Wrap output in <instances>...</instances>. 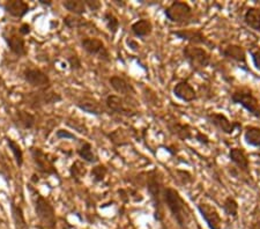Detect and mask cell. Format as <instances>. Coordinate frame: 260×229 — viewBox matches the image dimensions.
Segmentation results:
<instances>
[{"label": "cell", "instance_id": "cell-1", "mask_svg": "<svg viewBox=\"0 0 260 229\" xmlns=\"http://www.w3.org/2000/svg\"><path fill=\"white\" fill-rule=\"evenodd\" d=\"M163 203L173 215L180 229H186L191 220V210L187 203L174 187L166 186L163 190Z\"/></svg>", "mask_w": 260, "mask_h": 229}, {"label": "cell", "instance_id": "cell-2", "mask_svg": "<svg viewBox=\"0 0 260 229\" xmlns=\"http://www.w3.org/2000/svg\"><path fill=\"white\" fill-rule=\"evenodd\" d=\"M146 186L154 208V219L162 222L165 219V203H163V180L157 169H153L146 174Z\"/></svg>", "mask_w": 260, "mask_h": 229}, {"label": "cell", "instance_id": "cell-3", "mask_svg": "<svg viewBox=\"0 0 260 229\" xmlns=\"http://www.w3.org/2000/svg\"><path fill=\"white\" fill-rule=\"evenodd\" d=\"M34 199V205H35V213L40 220L41 229H54L57 224L56 212L47 198H44L40 192L34 189L31 185H28Z\"/></svg>", "mask_w": 260, "mask_h": 229}, {"label": "cell", "instance_id": "cell-4", "mask_svg": "<svg viewBox=\"0 0 260 229\" xmlns=\"http://www.w3.org/2000/svg\"><path fill=\"white\" fill-rule=\"evenodd\" d=\"M182 55L183 59L187 62L191 70H193L194 72H200L212 64L211 53L199 45H185L182 50Z\"/></svg>", "mask_w": 260, "mask_h": 229}, {"label": "cell", "instance_id": "cell-5", "mask_svg": "<svg viewBox=\"0 0 260 229\" xmlns=\"http://www.w3.org/2000/svg\"><path fill=\"white\" fill-rule=\"evenodd\" d=\"M167 20L176 24L193 23V8L186 2H173L165 10Z\"/></svg>", "mask_w": 260, "mask_h": 229}, {"label": "cell", "instance_id": "cell-6", "mask_svg": "<svg viewBox=\"0 0 260 229\" xmlns=\"http://www.w3.org/2000/svg\"><path fill=\"white\" fill-rule=\"evenodd\" d=\"M230 102L233 104H240L243 109H245L253 117L260 118V104L251 89L241 88L235 90L230 96Z\"/></svg>", "mask_w": 260, "mask_h": 229}, {"label": "cell", "instance_id": "cell-7", "mask_svg": "<svg viewBox=\"0 0 260 229\" xmlns=\"http://www.w3.org/2000/svg\"><path fill=\"white\" fill-rule=\"evenodd\" d=\"M131 97L119 96V95H109L106 100V106L111 112L125 117H133L138 115L136 104L131 102Z\"/></svg>", "mask_w": 260, "mask_h": 229}, {"label": "cell", "instance_id": "cell-8", "mask_svg": "<svg viewBox=\"0 0 260 229\" xmlns=\"http://www.w3.org/2000/svg\"><path fill=\"white\" fill-rule=\"evenodd\" d=\"M30 154L32 156L34 163L36 166V170L41 175L48 177L52 176V175H58L57 169L54 168L53 165V159H50V155L47 153H44L41 148L37 147H31L30 148Z\"/></svg>", "mask_w": 260, "mask_h": 229}, {"label": "cell", "instance_id": "cell-9", "mask_svg": "<svg viewBox=\"0 0 260 229\" xmlns=\"http://www.w3.org/2000/svg\"><path fill=\"white\" fill-rule=\"evenodd\" d=\"M205 118L209 124L224 135H233L238 128H242V124L240 122H233L221 112H209L205 115Z\"/></svg>", "mask_w": 260, "mask_h": 229}, {"label": "cell", "instance_id": "cell-10", "mask_svg": "<svg viewBox=\"0 0 260 229\" xmlns=\"http://www.w3.org/2000/svg\"><path fill=\"white\" fill-rule=\"evenodd\" d=\"M176 39L186 41L192 45H206V47L214 49V44L209 41L201 29H178L171 31Z\"/></svg>", "mask_w": 260, "mask_h": 229}, {"label": "cell", "instance_id": "cell-11", "mask_svg": "<svg viewBox=\"0 0 260 229\" xmlns=\"http://www.w3.org/2000/svg\"><path fill=\"white\" fill-rule=\"evenodd\" d=\"M197 208L209 229H222V218L215 206L208 203H199Z\"/></svg>", "mask_w": 260, "mask_h": 229}, {"label": "cell", "instance_id": "cell-12", "mask_svg": "<svg viewBox=\"0 0 260 229\" xmlns=\"http://www.w3.org/2000/svg\"><path fill=\"white\" fill-rule=\"evenodd\" d=\"M81 48L90 56H96L99 59L103 61L110 60V53H109L106 45L101 40L95 37H86L81 41Z\"/></svg>", "mask_w": 260, "mask_h": 229}, {"label": "cell", "instance_id": "cell-13", "mask_svg": "<svg viewBox=\"0 0 260 229\" xmlns=\"http://www.w3.org/2000/svg\"><path fill=\"white\" fill-rule=\"evenodd\" d=\"M23 79L31 87L45 90L50 88V78L47 73L39 69H26L23 72Z\"/></svg>", "mask_w": 260, "mask_h": 229}, {"label": "cell", "instance_id": "cell-14", "mask_svg": "<svg viewBox=\"0 0 260 229\" xmlns=\"http://www.w3.org/2000/svg\"><path fill=\"white\" fill-rule=\"evenodd\" d=\"M173 94L179 101L190 103L197 100V90L190 82L186 80H182L176 83L173 89Z\"/></svg>", "mask_w": 260, "mask_h": 229}, {"label": "cell", "instance_id": "cell-15", "mask_svg": "<svg viewBox=\"0 0 260 229\" xmlns=\"http://www.w3.org/2000/svg\"><path fill=\"white\" fill-rule=\"evenodd\" d=\"M167 128L171 135L182 141L193 140L196 130H193V127H192L191 125L176 122V120H171V122L167 123Z\"/></svg>", "mask_w": 260, "mask_h": 229}, {"label": "cell", "instance_id": "cell-16", "mask_svg": "<svg viewBox=\"0 0 260 229\" xmlns=\"http://www.w3.org/2000/svg\"><path fill=\"white\" fill-rule=\"evenodd\" d=\"M221 56L238 64L246 65V52L243 47L238 44H228L220 49Z\"/></svg>", "mask_w": 260, "mask_h": 229}, {"label": "cell", "instance_id": "cell-17", "mask_svg": "<svg viewBox=\"0 0 260 229\" xmlns=\"http://www.w3.org/2000/svg\"><path fill=\"white\" fill-rule=\"evenodd\" d=\"M228 156L230 162H233L235 165V168H237L242 173H250V161L246 153L244 152V149L237 147L230 148Z\"/></svg>", "mask_w": 260, "mask_h": 229}, {"label": "cell", "instance_id": "cell-18", "mask_svg": "<svg viewBox=\"0 0 260 229\" xmlns=\"http://www.w3.org/2000/svg\"><path fill=\"white\" fill-rule=\"evenodd\" d=\"M3 8L7 14L16 19H22L30 11V6L26 2H22V0H10V2L4 4Z\"/></svg>", "mask_w": 260, "mask_h": 229}, {"label": "cell", "instance_id": "cell-19", "mask_svg": "<svg viewBox=\"0 0 260 229\" xmlns=\"http://www.w3.org/2000/svg\"><path fill=\"white\" fill-rule=\"evenodd\" d=\"M109 82L115 91L120 95H124L125 97H131L133 94H136V89L131 83L119 76H112L109 79Z\"/></svg>", "mask_w": 260, "mask_h": 229}, {"label": "cell", "instance_id": "cell-20", "mask_svg": "<svg viewBox=\"0 0 260 229\" xmlns=\"http://www.w3.org/2000/svg\"><path fill=\"white\" fill-rule=\"evenodd\" d=\"M77 107L87 114L93 116H101L104 114V108L99 101L91 97H83L77 102Z\"/></svg>", "mask_w": 260, "mask_h": 229}, {"label": "cell", "instance_id": "cell-21", "mask_svg": "<svg viewBox=\"0 0 260 229\" xmlns=\"http://www.w3.org/2000/svg\"><path fill=\"white\" fill-rule=\"evenodd\" d=\"M132 34L138 39H146L153 32V23L148 19H139L131 26Z\"/></svg>", "mask_w": 260, "mask_h": 229}, {"label": "cell", "instance_id": "cell-22", "mask_svg": "<svg viewBox=\"0 0 260 229\" xmlns=\"http://www.w3.org/2000/svg\"><path fill=\"white\" fill-rule=\"evenodd\" d=\"M5 41L8 45V48H10L11 51L13 52L15 56L24 57L27 55L26 42H24V39H22V36H18V35L5 36Z\"/></svg>", "mask_w": 260, "mask_h": 229}, {"label": "cell", "instance_id": "cell-23", "mask_svg": "<svg viewBox=\"0 0 260 229\" xmlns=\"http://www.w3.org/2000/svg\"><path fill=\"white\" fill-rule=\"evenodd\" d=\"M243 21L250 29L254 31H260V7H249L245 11Z\"/></svg>", "mask_w": 260, "mask_h": 229}, {"label": "cell", "instance_id": "cell-24", "mask_svg": "<svg viewBox=\"0 0 260 229\" xmlns=\"http://www.w3.org/2000/svg\"><path fill=\"white\" fill-rule=\"evenodd\" d=\"M14 123L20 126L21 128H24V130H29V128H32L34 125H35L36 118L35 116L29 114L27 111L19 110L16 111L15 117L13 118Z\"/></svg>", "mask_w": 260, "mask_h": 229}, {"label": "cell", "instance_id": "cell-25", "mask_svg": "<svg viewBox=\"0 0 260 229\" xmlns=\"http://www.w3.org/2000/svg\"><path fill=\"white\" fill-rule=\"evenodd\" d=\"M11 212H12V218H13L15 229H28V224L26 221V218H24L22 207L20 205H16V204L12 201Z\"/></svg>", "mask_w": 260, "mask_h": 229}, {"label": "cell", "instance_id": "cell-26", "mask_svg": "<svg viewBox=\"0 0 260 229\" xmlns=\"http://www.w3.org/2000/svg\"><path fill=\"white\" fill-rule=\"evenodd\" d=\"M244 141L251 147L260 148V127L252 125L246 126L244 130Z\"/></svg>", "mask_w": 260, "mask_h": 229}, {"label": "cell", "instance_id": "cell-27", "mask_svg": "<svg viewBox=\"0 0 260 229\" xmlns=\"http://www.w3.org/2000/svg\"><path fill=\"white\" fill-rule=\"evenodd\" d=\"M62 6L65 7L70 13H72L77 16H81L87 12V6L85 2L81 0H67V2H62Z\"/></svg>", "mask_w": 260, "mask_h": 229}, {"label": "cell", "instance_id": "cell-28", "mask_svg": "<svg viewBox=\"0 0 260 229\" xmlns=\"http://www.w3.org/2000/svg\"><path fill=\"white\" fill-rule=\"evenodd\" d=\"M78 155L80 159L88 162V163H96L99 161V157L93 151V146L90 143H83L80 148L78 149Z\"/></svg>", "mask_w": 260, "mask_h": 229}, {"label": "cell", "instance_id": "cell-29", "mask_svg": "<svg viewBox=\"0 0 260 229\" xmlns=\"http://www.w3.org/2000/svg\"><path fill=\"white\" fill-rule=\"evenodd\" d=\"M238 208H240V206H238L237 201L232 195H228L223 201V204H222V210H223L224 214H227L233 219H237Z\"/></svg>", "mask_w": 260, "mask_h": 229}, {"label": "cell", "instance_id": "cell-30", "mask_svg": "<svg viewBox=\"0 0 260 229\" xmlns=\"http://www.w3.org/2000/svg\"><path fill=\"white\" fill-rule=\"evenodd\" d=\"M103 21H104V23H106L108 30L110 31L112 35L117 34V31L119 30L120 22H119V19L117 18V16L114 13H112L111 11L104 12Z\"/></svg>", "mask_w": 260, "mask_h": 229}, {"label": "cell", "instance_id": "cell-31", "mask_svg": "<svg viewBox=\"0 0 260 229\" xmlns=\"http://www.w3.org/2000/svg\"><path fill=\"white\" fill-rule=\"evenodd\" d=\"M70 174H71V177H72V180L75 183H81V180L86 176L87 174L86 166L83 165L81 161H75L74 163L71 166Z\"/></svg>", "mask_w": 260, "mask_h": 229}, {"label": "cell", "instance_id": "cell-32", "mask_svg": "<svg viewBox=\"0 0 260 229\" xmlns=\"http://www.w3.org/2000/svg\"><path fill=\"white\" fill-rule=\"evenodd\" d=\"M6 143H7L8 147H10V149L12 151V153H13V156L15 159L16 165H18L19 168L20 167H22L23 166V152L19 146V144L11 138H6Z\"/></svg>", "mask_w": 260, "mask_h": 229}, {"label": "cell", "instance_id": "cell-33", "mask_svg": "<svg viewBox=\"0 0 260 229\" xmlns=\"http://www.w3.org/2000/svg\"><path fill=\"white\" fill-rule=\"evenodd\" d=\"M107 174H108V168L106 166H104V165L95 166L90 170L91 181H93V183H95V184H99V183L104 181V178H106Z\"/></svg>", "mask_w": 260, "mask_h": 229}, {"label": "cell", "instance_id": "cell-34", "mask_svg": "<svg viewBox=\"0 0 260 229\" xmlns=\"http://www.w3.org/2000/svg\"><path fill=\"white\" fill-rule=\"evenodd\" d=\"M64 24L69 29H77L87 26V21L77 15H67L64 18Z\"/></svg>", "mask_w": 260, "mask_h": 229}, {"label": "cell", "instance_id": "cell-35", "mask_svg": "<svg viewBox=\"0 0 260 229\" xmlns=\"http://www.w3.org/2000/svg\"><path fill=\"white\" fill-rule=\"evenodd\" d=\"M108 137H109V139H110L111 143L115 144L116 146L127 145L124 141V140H127V137H126V135H125L124 130H121V128H118V130L109 133Z\"/></svg>", "mask_w": 260, "mask_h": 229}, {"label": "cell", "instance_id": "cell-36", "mask_svg": "<svg viewBox=\"0 0 260 229\" xmlns=\"http://www.w3.org/2000/svg\"><path fill=\"white\" fill-rule=\"evenodd\" d=\"M56 137L57 139H71V140H79L78 137L72 133L71 131L64 130V128H60L56 132Z\"/></svg>", "mask_w": 260, "mask_h": 229}, {"label": "cell", "instance_id": "cell-37", "mask_svg": "<svg viewBox=\"0 0 260 229\" xmlns=\"http://www.w3.org/2000/svg\"><path fill=\"white\" fill-rule=\"evenodd\" d=\"M67 61H69L71 70L78 71V70H81V68H82L81 60H80V58H79L78 56H75V55L74 56H70L69 58H67Z\"/></svg>", "mask_w": 260, "mask_h": 229}, {"label": "cell", "instance_id": "cell-38", "mask_svg": "<svg viewBox=\"0 0 260 229\" xmlns=\"http://www.w3.org/2000/svg\"><path fill=\"white\" fill-rule=\"evenodd\" d=\"M176 174L178 175V178L182 181L183 184H188V183L193 181L192 175L188 172H186V170H176Z\"/></svg>", "mask_w": 260, "mask_h": 229}, {"label": "cell", "instance_id": "cell-39", "mask_svg": "<svg viewBox=\"0 0 260 229\" xmlns=\"http://www.w3.org/2000/svg\"><path fill=\"white\" fill-rule=\"evenodd\" d=\"M250 56H251V60H252L254 69L260 71V48L255 50H251Z\"/></svg>", "mask_w": 260, "mask_h": 229}, {"label": "cell", "instance_id": "cell-40", "mask_svg": "<svg viewBox=\"0 0 260 229\" xmlns=\"http://www.w3.org/2000/svg\"><path fill=\"white\" fill-rule=\"evenodd\" d=\"M193 139L198 141L199 144L204 145V146H208V145H209V143H211V140H209L208 136H207V135H205V133H203V132L198 131V130H196Z\"/></svg>", "mask_w": 260, "mask_h": 229}, {"label": "cell", "instance_id": "cell-41", "mask_svg": "<svg viewBox=\"0 0 260 229\" xmlns=\"http://www.w3.org/2000/svg\"><path fill=\"white\" fill-rule=\"evenodd\" d=\"M85 3L87 8H89L91 12H98L101 10V7H102V4L98 2V0H94V2L93 0H87Z\"/></svg>", "mask_w": 260, "mask_h": 229}, {"label": "cell", "instance_id": "cell-42", "mask_svg": "<svg viewBox=\"0 0 260 229\" xmlns=\"http://www.w3.org/2000/svg\"><path fill=\"white\" fill-rule=\"evenodd\" d=\"M19 32H20L21 36H27V35L30 34V32H31L30 24H28V23L21 24V27L19 28Z\"/></svg>", "mask_w": 260, "mask_h": 229}, {"label": "cell", "instance_id": "cell-43", "mask_svg": "<svg viewBox=\"0 0 260 229\" xmlns=\"http://www.w3.org/2000/svg\"><path fill=\"white\" fill-rule=\"evenodd\" d=\"M126 44H127V47L132 50V51H138V50L140 49L139 43H138V42L133 39H127Z\"/></svg>", "mask_w": 260, "mask_h": 229}, {"label": "cell", "instance_id": "cell-44", "mask_svg": "<svg viewBox=\"0 0 260 229\" xmlns=\"http://www.w3.org/2000/svg\"><path fill=\"white\" fill-rule=\"evenodd\" d=\"M118 194H119V198L123 201L124 203H127L129 202V195H128V191L125 190V189H119L118 190Z\"/></svg>", "mask_w": 260, "mask_h": 229}, {"label": "cell", "instance_id": "cell-45", "mask_svg": "<svg viewBox=\"0 0 260 229\" xmlns=\"http://www.w3.org/2000/svg\"><path fill=\"white\" fill-rule=\"evenodd\" d=\"M39 3L41 4V5H44V6H51L52 5L51 0H39Z\"/></svg>", "mask_w": 260, "mask_h": 229}, {"label": "cell", "instance_id": "cell-46", "mask_svg": "<svg viewBox=\"0 0 260 229\" xmlns=\"http://www.w3.org/2000/svg\"><path fill=\"white\" fill-rule=\"evenodd\" d=\"M114 3H115V4H117V5H119V6H125V3H119L118 0H115Z\"/></svg>", "mask_w": 260, "mask_h": 229}]
</instances>
